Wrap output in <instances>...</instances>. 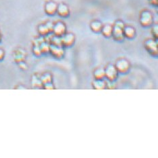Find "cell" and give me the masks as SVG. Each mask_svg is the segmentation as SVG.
<instances>
[{
  "label": "cell",
  "mask_w": 158,
  "mask_h": 158,
  "mask_svg": "<svg viewBox=\"0 0 158 158\" xmlns=\"http://www.w3.org/2000/svg\"><path fill=\"white\" fill-rule=\"evenodd\" d=\"M57 11L60 16H67L69 14V8H68L67 6L64 4H60L59 6H57Z\"/></svg>",
  "instance_id": "3"
},
{
  "label": "cell",
  "mask_w": 158,
  "mask_h": 158,
  "mask_svg": "<svg viewBox=\"0 0 158 158\" xmlns=\"http://www.w3.org/2000/svg\"><path fill=\"white\" fill-rule=\"evenodd\" d=\"M112 32V29L110 26H106L103 29V33L107 36L110 35Z\"/></svg>",
  "instance_id": "8"
},
{
  "label": "cell",
  "mask_w": 158,
  "mask_h": 158,
  "mask_svg": "<svg viewBox=\"0 0 158 158\" xmlns=\"http://www.w3.org/2000/svg\"><path fill=\"white\" fill-rule=\"evenodd\" d=\"M65 40L66 43H71L73 40V37L72 35H67L65 38Z\"/></svg>",
  "instance_id": "9"
},
{
  "label": "cell",
  "mask_w": 158,
  "mask_h": 158,
  "mask_svg": "<svg viewBox=\"0 0 158 158\" xmlns=\"http://www.w3.org/2000/svg\"><path fill=\"white\" fill-rule=\"evenodd\" d=\"M57 5L53 1H49L46 4L45 10L48 14H54L57 10Z\"/></svg>",
  "instance_id": "1"
},
{
  "label": "cell",
  "mask_w": 158,
  "mask_h": 158,
  "mask_svg": "<svg viewBox=\"0 0 158 158\" xmlns=\"http://www.w3.org/2000/svg\"><path fill=\"white\" fill-rule=\"evenodd\" d=\"M152 21V16L150 12H145L143 13L141 17V23L143 25H149L151 23Z\"/></svg>",
  "instance_id": "2"
},
{
  "label": "cell",
  "mask_w": 158,
  "mask_h": 158,
  "mask_svg": "<svg viewBox=\"0 0 158 158\" xmlns=\"http://www.w3.org/2000/svg\"><path fill=\"white\" fill-rule=\"evenodd\" d=\"M39 31L42 35H45V34H47L48 31H49V29H48V26L41 25L40 28H39Z\"/></svg>",
  "instance_id": "6"
},
{
  "label": "cell",
  "mask_w": 158,
  "mask_h": 158,
  "mask_svg": "<svg viewBox=\"0 0 158 158\" xmlns=\"http://www.w3.org/2000/svg\"><path fill=\"white\" fill-rule=\"evenodd\" d=\"M54 30L55 33L57 34V35H62V34L64 33L65 31V26L62 23H57V25H56V26H54Z\"/></svg>",
  "instance_id": "4"
},
{
  "label": "cell",
  "mask_w": 158,
  "mask_h": 158,
  "mask_svg": "<svg viewBox=\"0 0 158 158\" xmlns=\"http://www.w3.org/2000/svg\"><path fill=\"white\" fill-rule=\"evenodd\" d=\"M125 34L126 36H128V37H133L134 34V31L132 28L128 27L125 29Z\"/></svg>",
  "instance_id": "5"
},
{
  "label": "cell",
  "mask_w": 158,
  "mask_h": 158,
  "mask_svg": "<svg viewBox=\"0 0 158 158\" xmlns=\"http://www.w3.org/2000/svg\"><path fill=\"white\" fill-rule=\"evenodd\" d=\"M92 29H93V31H98L101 29V24L100 23H98V22H94L92 24Z\"/></svg>",
  "instance_id": "7"
},
{
  "label": "cell",
  "mask_w": 158,
  "mask_h": 158,
  "mask_svg": "<svg viewBox=\"0 0 158 158\" xmlns=\"http://www.w3.org/2000/svg\"><path fill=\"white\" fill-rule=\"evenodd\" d=\"M0 40H1V36H0Z\"/></svg>",
  "instance_id": "10"
}]
</instances>
